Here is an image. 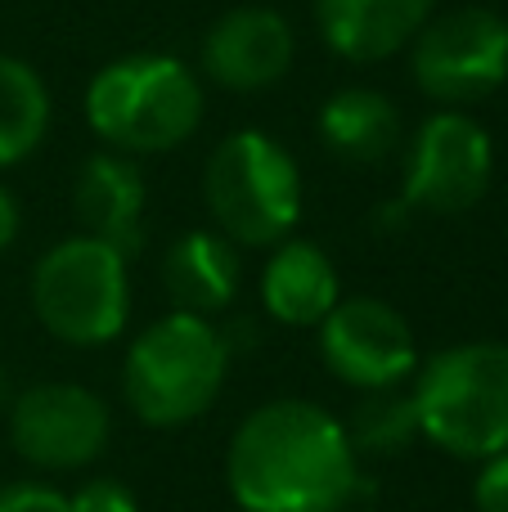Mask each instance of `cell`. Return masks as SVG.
Returning <instances> with one entry per match:
<instances>
[{
	"label": "cell",
	"mask_w": 508,
	"mask_h": 512,
	"mask_svg": "<svg viewBox=\"0 0 508 512\" xmlns=\"http://www.w3.org/2000/svg\"><path fill=\"white\" fill-rule=\"evenodd\" d=\"M203 198L234 248H275L302 221V171L275 135L234 131L207 158Z\"/></svg>",
	"instance_id": "5b68a950"
},
{
	"label": "cell",
	"mask_w": 508,
	"mask_h": 512,
	"mask_svg": "<svg viewBox=\"0 0 508 512\" xmlns=\"http://www.w3.org/2000/svg\"><path fill=\"white\" fill-rule=\"evenodd\" d=\"M86 122L113 153H171L203 122V86L176 54H122L86 86Z\"/></svg>",
	"instance_id": "7a4b0ae2"
},
{
	"label": "cell",
	"mask_w": 508,
	"mask_h": 512,
	"mask_svg": "<svg viewBox=\"0 0 508 512\" xmlns=\"http://www.w3.org/2000/svg\"><path fill=\"white\" fill-rule=\"evenodd\" d=\"M342 432H347L356 459H396L414 441H423L410 382L405 387H383V391H360Z\"/></svg>",
	"instance_id": "ac0fdd59"
},
{
	"label": "cell",
	"mask_w": 508,
	"mask_h": 512,
	"mask_svg": "<svg viewBox=\"0 0 508 512\" xmlns=\"http://www.w3.org/2000/svg\"><path fill=\"white\" fill-rule=\"evenodd\" d=\"M225 486L239 512H347L360 490V459L329 409L270 400L234 427Z\"/></svg>",
	"instance_id": "6da1fadb"
},
{
	"label": "cell",
	"mask_w": 508,
	"mask_h": 512,
	"mask_svg": "<svg viewBox=\"0 0 508 512\" xmlns=\"http://www.w3.org/2000/svg\"><path fill=\"white\" fill-rule=\"evenodd\" d=\"M342 301L338 270L329 252L311 239H284L270 248L261 270V306L275 324L288 328H320V319Z\"/></svg>",
	"instance_id": "5bb4252c"
},
{
	"label": "cell",
	"mask_w": 508,
	"mask_h": 512,
	"mask_svg": "<svg viewBox=\"0 0 508 512\" xmlns=\"http://www.w3.org/2000/svg\"><path fill=\"white\" fill-rule=\"evenodd\" d=\"M410 72L432 104H482L508 81V18L482 5L432 14L410 41Z\"/></svg>",
	"instance_id": "52a82bcc"
},
{
	"label": "cell",
	"mask_w": 508,
	"mask_h": 512,
	"mask_svg": "<svg viewBox=\"0 0 508 512\" xmlns=\"http://www.w3.org/2000/svg\"><path fill=\"white\" fill-rule=\"evenodd\" d=\"M131 256L90 234L59 239L32 270V310L63 346H108L131 319Z\"/></svg>",
	"instance_id": "8992f818"
},
{
	"label": "cell",
	"mask_w": 508,
	"mask_h": 512,
	"mask_svg": "<svg viewBox=\"0 0 508 512\" xmlns=\"http://www.w3.org/2000/svg\"><path fill=\"white\" fill-rule=\"evenodd\" d=\"M14 396H18V391H14V378H9V369H5V364H0V414H9V405H14Z\"/></svg>",
	"instance_id": "603a6c76"
},
{
	"label": "cell",
	"mask_w": 508,
	"mask_h": 512,
	"mask_svg": "<svg viewBox=\"0 0 508 512\" xmlns=\"http://www.w3.org/2000/svg\"><path fill=\"white\" fill-rule=\"evenodd\" d=\"M320 140L333 158L374 167L401 149V113L374 86H342L320 108Z\"/></svg>",
	"instance_id": "2e32d148"
},
{
	"label": "cell",
	"mask_w": 508,
	"mask_h": 512,
	"mask_svg": "<svg viewBox=\"0 0 508 512\" xmlns=\"http://www.w3.org/2000/svg\"><path fill=\"white\" fill-rule=\"evenodd\" d=\"M50 131V90L27 59L0 54V167L41 149Z\"/></svg>",
	"instance_id": "e0dca14e"
},
{
	"label": "cell",
	"mask_w": 508,
	"mask_h": 512,
	"mask_svg": "<svg viewBox=\"0 0 508 512\" xmlns=\"http://www.w3.org/2000/svg\"><path fill=\"white\" fill-rule=\"evenodd\" d=\"M230 373V342L203 315L153 319L122 360V396L149 427H185L216 405Z\"/></svg>",
	"instance_id": "277c9868"
},
{
	"label": "cell",
	"mask_w": 508,
	"mask_h": 512,
	"mask_svg": "<svg viewBox=\"0 0 508 512\" xmlns=\"http://www.w3.org/2000/svg\"><path fill=\"white\" fill-rule=\"evenodd\" d=\"M239 248L216 230H189L162 256V283L176 310L185 315H221L234 297H239Z\"/></svg>",
	"instance_id": "9a60e30c"
},
{
	"label": "cell",
	"mask_w": 508,
	"mask_h": 512,
	"mask_svg": "<svg viewBox=\"0 0 508 512\" xmlns=\"http://www.w3.org/2000/svg\"><path fill=\"white\" fill-rule=\"evenodd\" d=\"M18 225H23V212H18V198L9 194L5 185H0V252L14 248L18 239Z\"/></svg>",
	"instance_id": "7402d4cb"
},
{
	"label": "cell",
	"mask_w": 508,
	"mask_h": 512,
	"mask_svg": "<svg viewBox=\"0 0 508 512\" xmlns=\"http://www.w3.org/2000/svg\"><path fill=\"white\" fill-rule=\"evenodd\" d=\"M144 203H149V189H144L135 158L104 149L81 162L77 185H72L81 234L108 243L122 256H135L144 243Z\"/></svg>",
	"instance_id": "7c38bea8"
},
{
	"label": "cell",
	"mask_w": 508,
	"mask_h": 512,
	"mask_svg": "<svg viewBox=\"0 0 508 512\" xmlns=\"http://www.w3.org/2000/svg\"><path fill=\"white\" fill-rule=\"evenodd\" d=\"M0 512H68V495L41 481H14L0 486Z\"/></svg>",
	"instance_id": "ffe728a7"
},
{
	"label": "cell",
	"mask_w": 508,
	"mask_h": 512,
	"mask_svg": "<svg viewBox=\"0 0 508 512\" xmlns=\"http://www.w3.org/2000/svg\"><path fill=\"white\" fill-rule=\"evenodd\" d=\"M473 508L477 512H508V450L482 463L473 481Z\"/></svg>",
	"instance_id": "44dd1931"
},
{
	"label": "cell",
	"mask_w": 508,
	"mask_h": 512,
	"mask_svg": "<svg viewBox=\"0 0 508 512\" xmlns=\"http://www.w3.org/2000/svg\"><path fill=\"white\" fill-rule=\"evenodd\" d=\"M419 432L450 459L486 463L508 450V346L459 342L410 378Z\"/></svg>",
	"instance_id": "3957f363"
},
{
	"label": "cell",
	"mask_w": 508,
	"mask_h": 512,
	"mask_svg": "<svg viewBox=\"0 0 508 512\" xmlns=\"http://www.w3.org/2000/svg\"><path fill=\"white\" fill-rule=\"evenodd\" d=\"M293 27L279 9L266 5H239L221 14L203 36V72L225 90H266L288 77L293 68Z\"/></svg>",
	"instance_id": "8fae6325"
},
{
	"label": "cell",
	"mask_w": 508,
	"mask_h": 512,
	"mask_svg": "<svg viewBox=\"0 0 508 512\" xmlns=\"http://www.w3.org/2000/svg\"><path fill=\"white\" fill-rule=\"evenodd\" d=\"M113 414L104 396L77 382H36L9 405V441L18 459L41 472L90 468L108 450Z\"/></svg>",
	"instance_id": "9c48e42d"
},
{
	"label": "cell",
	"mask_w": 508,
	"mask_h": 512,
	"mask_svg": "<svg viewBox=\"0 0 508 512\" xmlns=\"http://www.w3.org/2000/svg\"><path fill=\"white\" fill-rule=\"evenodd\" d=\"M320 360L356 391L405 387L419 373V342L410 319L383 297H347L320 319Z\"/></svg>",
	"instance_id": "30bf717a"
},
{
	"label": "cell",
	"mask_w": 508,
	"mask_h": 512,
	"mask_svg": "<svg viewBox=\"0 0 508 512\" xmlns=\"http://www.w3.org/2000/svg\"><path fill=\"white\" fill-rule=\"evenodd\" d=\"M495 149L491 135L464 108H441L423 117L405 144L401 207L423 216H459L477 207L491 189Z\"/></svg>",
	"instance_id": "ba28073f"
},
{
	"label": "cell",
	"mask_w": 508,
	"mask_h": 512,
	"mask_svg": "<svg viewBox=\"0 0 508 512\" xmlns=\"http://www.w3.org/2000/svg\"><path fill=\"white\" fill-rule=\"evenodd\" d=\"M432 9L437 0H315V23L347 63H383L423 32Z\"/></svg>",
	"instance_id": "4fadbf2b"
},
{
	"label": "cell",
	"mask_w": 508,
	"mask_h": 512,
	"mask_svg": "<svg viewBox=\"0 0 508 512\" xmlns=\"http://www.w3.org/2000/svg\"><path fill=\"white\" fill-rule=\"evenodd\" d=\"M68 512H140V499L117 477H90L68 495Z\"/></svg>",
	"instance_id": "d6986e66"
}]
</instances>
